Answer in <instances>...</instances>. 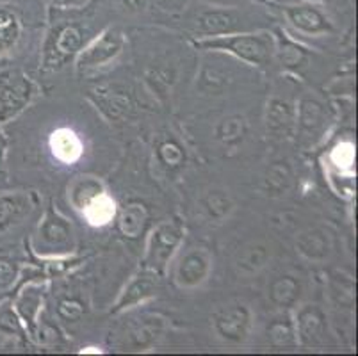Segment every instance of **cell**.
I'll use <instances>...</instances> for the list:
<instances>
[{
	"instance_id": "obj_1",
	"label": "cell",
	"mask_w": 358,
	"mask_h": 356,
	"mask_svg": "<svg viewBox=\"0 0 358 356\" xmlns=\"http://www.w3.org/2000/svg\"><path fill=\"white\" fill-rule=\"evenodd\" d=\"M194 47L200 50L224 52L252 66L268 68L275 61L276 39L275 34L268 31H244L214 38H198Z\"/></svg>"
},
{
	"instance_id": "obj_2",
	"label": "cell",
	"mask_w": 358,
	"mask_h": 356,
	"mask_svg": "<svg viewBox=\"0 0 358 356\" xmlns=\"http://www.w3.org/2000/svg\"><path fill=\"white\" fill-rule=\"evenodd\" d=\"M185 228L178 220H166L155 225L146 239L145 255H143V269L154 271L159 276H164L169 262L173 260L177 251L184 244Z\"/></svg>"
},
{
	"instance_id": "obj_3",
	"label": "cell",
	"mask_w": 358,
	"mask_h": 356,
	"mask_svg": "<svg viewBox=\"0 0 358 356\" xmlns=\"http://www.w3.org/2000/svg\"><path fill=\"white\" fill-rule=\"evenodd\" d=\"M86 29L77 22H61L48 32L43 47V68L61 70L86 47Z\"/></svg>"
},
{
	"instance_id": "obj_4",
	"label": "cell",
	"mask_w": 358,
	"mask_h": 356,
	"mask_svg": "<svg viewBox=\"0 0 358 356\" xmlns=\"http://www.w3.org/2000/svg\"><path fill=\"white\" fill-rule=\"evenodd\" d=\"M38 94V86L20 68L0 71V125L20 116Z\"/></svg>"
},
{
	"instance_id": "obj_5",
	"label": "cell",
	"mask_w": 358,
	"mask_h": 356,
	"mask_svg": "<svg viewBox=\"0 0 358 356\" xmlns=\"http://www.w3.org/2000/svg\"><path fill=\"white\" fill-rule=\"evenodd\" d=\"M32 248L43 259L66 257L73 251L75 237L70 221L61 215L54 207L45 212L40 227L36 230Z\"/></svg>"
},
{
	"instance_id": "obj_6",
	"label": "cell",
	"mask_w": 358,
	"mask_h": 356,
	"mask_svg": "<svg viewBox=\"0 0 358 356\" xmlns=\"http://www.w3.org/2000/svg\"><path fill=\"white\" fill-rule=\"evenodd\" d=\"M123 47H125V38L122 32L115 27L106 29L95 39L87 41L86 47L75 57L77 59V70L86 73V71L99 70V68L115 63L123 52Z\"/></svg>"
},
{
	"instance_id": "obj_7",
	"label": "cell",
	"mask_w": 358,
	"mask_h": 356,
	"mask_svg": "<svg viewBox=\"0 0 358 356\" xmlns=\"http://www.w3.org/2000/svg\"><path fill=\"white\" fill-rule=\"evenodd\" d=\"M253 313L243 303L224 306L213 315L214 333L227 344H243L250 337Z\"/></svg>"
},
{
	"instance_id": "obj_8",
	"label": "cell",
	"mask_w": 358,
	"mask_h": 356,
	"mask_svg": "<svg viewBox=\"0 0 358 356\" xmlns=\"http://www.w3.org/2000/svg\"><path fill=\"white\" fill-rule=\"evenodd\" d=\"M246 16L237 11L236 8H224V6H213L205 9L194 20V31L198 38H214V36L236 34L248 29L244 27Z\"/></svg>"
},
{
	"instance_id": "obj_9",
	"label": "cell",
	"mask_w": 358,
	"mask_h": 356,
	"mask_svg": "<svg viewBox=\"0 0 358 356\" xmlns=\"http://www.w3.org/2000/svg\"><path fill=\"white\" fill-rule=\"evenodd\" d=\"M213 271V255L205 248H191L180 255L173 269V280L180 289H196L207 282Z\"/></svg>"
},
{
	"instance_id": "obj_10",
	"label": "cell",
	"mask_w": 358,
	"mask_h": 356,
	"mask_svg": "<svg viewBox=\"0 0 358 356\" xmlns=\"http://www.w3.org/2000/svg\"><path fill=\"white\" fill-rule=\"evenodd\" d=\"M287 24L294 31L307 36H321L334 31V24L328 18L323 8L312 2H299V4H285L282 6Z\"/></svg>"
},
{
	"instance_id": "obj_11",
	"label": "cell",
	"mask_w": 358,
	"mask_h": 356,
	"mask_svg": "<svg viewBox=\"0 0 358 356\" xmlns=\"http://www.w3.org/2000/svg\"><path fill=\"white\" fill-rule=\"evenodd\" d=\"M159 280L161 276L155 274L154 271L148 269H139L138 273L130 276L129 282L125 283L123 290L120 292L118 299L115 301L110 313H123L129 310L136 308V306L143 305L148 299H152L157 294L159 289Z\"/></svg>"
},
{
	"instance_id": "obj_12",
	"label": "cell",
	"mask_w": 358,
	"mask_h": 356,
	"mask_svg": "<svg viewBox=\"0 0 358 356\" xmlns=\"http://www.w3.org/2000/svg\"><path fill=\"white\" fill-rule=\"evenodd\" d=\"M328 111L315 98H303L296 107V132L303 141L314 143L327 130Z\"/></svg>"
},
{
	"instance_id": "obj_13",
	"label": "cell",
	"mask_w": 358,
	"mask_h": 356,
	"mask_svg": "<svg viewBox=\"0 0 358 356\" xmlns=\"http://www.w3.org/2000/svg\"><path fill=\"white\" fill-rule=\"evenodd\" d=\"M166 329V319L161 315H143L127 328L123 335V348L129 351H145L161 341Z\"/></svg>"
},
{
	"instance_id": "obj_14",
	"label": "cell",
	"mask_w": 358,
	"mask_h": 356,
	"mask_svg": "<svg viewBox=\"0 0 358 356\" xmlns=\"http://www.w3.org/2000/svg\"><path fill=\"white\" fill-rule=\"evenodd\" d=\"M298 346L312 348L324 342L327 337V315L317 305H305L294 315Z\"/></svg>"
},
{
	"instance_id": "obj_15",
	"label": "cell",
	"mask_w": 358,
	"mask_h": 356,
	"mask_svg": "<svg viewBox=\"0 0 358 356\" xmlns=\"http://www.w3.org/2000/svg\"><path fill=\"white\" fill-rule=\"evenodd\" d=\"M45 292H47L45 283L29 282L18 292L15 305H13L15 306V312L20 318L22 325H24V328L27 329L31 337H34L36 332H38V318H40L41 310H43Z\"/></svg>"
},
{
	"instance_id": "obj_16",
	"label": "cell",
	"mask_w": 358,
	"mask_h": 356,
	"mask_svg": "<svg viewBox=\"0 0 358 356\" xmlns=\"http://www.w3.org/2000/svg\"><path fill=\"white\" fill-rule=\"evenodd\" d=\"M266 129L271 139H289L296 132V107L282 98H271L266 109Z\"/></svg>"
},
{
	"instance_id": "obj_17",
	"label": "cell",
	"mask_w": 358,
	"mask_h": 356,
	"mask_svg": "<svg viewBox=\"0 0 358 356\" xmlns=\"http://www.w3.org/2000/svg\"><path fill=\"white\" fill-rule=\"evenodd\" d=\"M24 38V18L13 2H0V57H8Z\"/></svg>"
},
{
	"instance_id": "obj_18",
	"label": "cell",
	"mask_w": 358,
	"mask_h": 356,
	"mask_svg": "<svg viewBox=\"0 0 358 356\" xmlns=\"http://www.w3.org/2000/svg\"><path fill=\"white\" fill-rule=\"evenodd\" d=\"M34 208L32 192H4L0 194V234L20 225Z\"/></svg>"
},
{
	"instance_id": "obj_19",
	"label": "cell",
	"mask_w": 358,
	"mask_h": 356,
	"mask_svg": "<svg viewBox=\"0 0 358 356\" xmlns=\"http://www.w3.org/2000/svg\"><path fill=\"white\" fill-rule=\"evenodd\" d=\"M296 250L301 257L312 262H323L334 251L331 235L327 228L314 227L301 232L296 239Z\"/></svg>"
},
{
	"instance_id": "obj_20",
	"label": "cell",
	"mask_w": 358,
	"mask_h": 356,
	"mask_svg": "<svg viewBox=\"0 0 358 356\" xmlns=\"http://www.w3.org/2000/svg\"><path fill=\"white\" fill-rule=\"evenodd\" d=\"M52 150V155L63 164H75L79 161L84 153L83 139L71 129H57L50 134V141H48Z\"/></svg>"
},
{
	"instance_id": "obj_21",
	"label": "cell",
	"mask_w": 358,
	"mask_h": 356,
	"mask_svg": "<svg viewBox=\"0 0 358 356\" xmlns=\"http://www.w3.org/2000/svg\"><path fill=\"white\" fill-rule=\"evenodd\" d=\"M276 52H275V59H278L280 64L289 71H298L299 68L303 66L307 63L308 55V48L305 45L298 43L294 38L287 34L284 29H278L276 31Z\"/></svg>"
},
{
	"instance_id": "obj_22",
	"label": "cell",
	"mask_w": 358,
	"mask_h": 356,
	"mask_svg": "<svg viewBox=\"0 0 358 356\" xmlns=\"http://www.w3.org/2000/svg\"><path fill=\"white\" fill-rule=\"evenodd\" d=\"M268 341L273 348L278 349H292L298 346V335H296L294 315L289 310H282L280 315H276L266 329Z\"/></svg>"
},
{
	"instance_id": "obj_23",
	"label": "cell",
	"mask_w": 358,
	"mask_h": 356,
	"mask_svg": "<svg viewBox=\"0 0 358 356\" xmlns=\"http://www.w3.org/2000/svg\"><path fill=\"white\" fill-rule=\"evenodd\" d=\"M106 192V185L100 178L96 176H77L73 182H71L70 189H68V198H70V204L73 205L75 211H83L91 200H95L96 196Z\"/></svg>"
},
{
	"instance_id": "obj_24",
	"label": "cell",
	"mask_w": 358,
	"mask_h": 356,
	"mask_svg": "<svg viewBox=\"0 0 358 356\" xmlns=\"http://www.w3.org/2000/svg\"><path fill=\"white\" fill-rule=\"evenodd\" d=\"M292 184V168L285 161H275L268 166L262 178V191L271 198L284 196Z\"/></svg>"
},
{
	"instance_id": "obj_25",
	"label": "cell",
	"mask_w": 358,
	"mask_h": 356,
	"mask_svg": "<svg viewBox=\"0 0 358 356\" xmlns=\"http://www.w3.org/2000/svg\"><path fill=\"white\" fill-rule=\"evenodd\" d=\"M269 301L280 310H291L296 306L301 294V285L291 274L280 276L269 285Z\"/></svg>"
},
{
	"instance_id": "obj_26",
	"label": "cell",
	"mask_w": 358,
	"mask_h": 356,
	"mask_svg": "<svg viewBox=\"0 0 358 356\" xmlns=\"http://www.w3.org/2000/svg\"><path fill=\"white\" fill-rule=\"evenodd\" d=\"M248 134V120L243 114H230L216 125V139L224 148H237Z\"/></svg>"
},
{
	"instance_id": "obj_27",
	"label": "cell",
	"mask_w": 358,
	"mask_h": 356,
	"mask_svg": "<svg viewBox=\"0 0 358 356\" xmlns=\"http://www.w3.org/2000/svg\"><path fill=\"white\" fill-rule=\"evenodd\" d=\"M80 214L84 215V220L91 225V227H106L110 221L115 220L116 214H118V208H116L115 200L110 198L107 192H102L91 200L86 207L80 211Z\"/></svg>"
},
{
	"instance_id": "obj_28",
	"label": "cell",
	"mask_w": 358,
	"mask_h": 356,
	"mask_svg": "<svg viewBox=\"0 0 358 356\" xmlns=\"http://www.w3.org/2000/svg\"><path fill=\"white\" fill-rule=\"evenodd\" d=\"M146 221H148V212H146L145 205L141 204H129L120 211V232L129 239H138L139 235L145 232Z\"/></svg>"
},
{
	"instance_id": "obj_29",
	"label": "cell",
	"mask_w": 358,
	"mask_h": 356,
	"mask_svg": "<svg viewBox=\"0 0 358 356\" xmlns=\"http://www.w3.org/2000/svg\"><path fill=\"white\" fill-rule=\"evenodd\" d=\"M155 157L162 168L168 171H177L185 164V148L175 136H166L159 139Z\"/></svg>"
},
{
	"instance_id": "obj_30",
	"label": "cell",
	"mask_w": 358,
	"mask_h": 356,
	"mask_svg": "<svg viewBox=\"0 0 358 356\" xmlns=\"http://www.w3.org/2000/svg\"><path fill=\"white\" fill-rule=\"evenodd\" d=\"M201 205H203V211L207 212L210 220L217 221V223L227 220L234 211L232 196L223 189H213V191L207 192L201 198Z\"/></svg>"
},
{
	"instance_id": "obj_31",
	"label": "cell",
	"mask_w": 358,
	"mask_h": 356,
	"mask_svg": "<svg viewBox=\"0 0 358 356\" xmlns=\"http://www.w3.org/2000/svg\"><path fill=\"white\" fill-rule=\"evenodd\" d=\"M96 106L100 107L103 114L110 118V120H120L125 116L130 109L129 97L118 91H102L96 98Z\"/></svg>"
},
{
	"instance_id": "obj_32",
	"label": "cell",
	"mask_w": 358,
	"mask_h": 356,
	"mask_svg": "<svg viewBox=\"0 0 358 356\" xmlns=\"http://www.w3.org/2000/svg\"><path fill=\"white\" fill-rule=\"evenodd\" d=\"M87 305L80 296H75V294H68L59 298L57 305H55V313L57 318L61 319L66 325H73V322H79L80 319L86 315Z\"/></svg>"
},
{
	"instance_id": "obj_33",
	"label": "cell",
	"mask_w": 358,
	"mask_h": 356,
	"mask_svg": "<svg viewBox=\"0 0 358 356\" xmlns=\"http://www.w3.org/2000/svg\"><path fill=\"white\" fill-rule=\"evenodd\" d=\"M269 253L266 248L262 246H253L244 250L243 255L237 260V269H239L241 274H253L264 267L266 260H268Z\"/></svg>"
},
{
	"instance_id": "obj_34",
	"label": "cell",
	"mask_w": 358,
	"mask_h": 356,
	"mask_svg": "<svg viewBox=\"0 0 358 356\" xmlns=\"http://www.w3.org/2000/svg\"><path fill=\"white\" fill-rule=\"evenodd\" d=\"M330 162L338 171H351L355 162V146L353 143L343 141L338 143L330 153Z\"/></svg>"
},
{
	"instance_id": "obj_35",
	"label": "cell",
	"mask_w": 358,
	"mask_h": 356,
	"mask_svg": "<svg viewBox=\"0 0 358 356\" xmlns=\"http://www.w3.org/2000/svg\"><path fill=\"white\" fill-rule=\"evenodd\" d=\"M0 329L8 335H15V333H20L24 329L18 313L15 312V308H4L0 312Z\"/></svg>"
},
{
	"instance_id": "obj_36",
	"label": "cell",
	"mask_w": 358,
	"mask_h": 356,
	"mask_svg": "<svg viewBox=\"0 0 358 356\" xmlns=\"http://www.w3.org/2000/svg\"><path fill=\"white\" fill-rule=\"evenodd\" d=\"M331 294H334L335 298L338 299V303H343V305H351L355 299V290H353V283L346 278H335V283L331 285Z\"/></svg>"
},
{
	"instance_id": "obj_37",
	"label": "cell",
	"mask_w": 358,
	"mask_h": 356,
	"mask_svg": "<svg viewBox=\"0 0 358 356\" xmlns=\"http://www.w3.org/2000/svg\"><path fill=\"white\" fill-rule=\"evenodd\" d=\"M16 278H18V269H16L15 262L0 260V290L9 289Z\"/></svg>"
},
{
	"instance_id": "obj_38",
	"label": "cell",
	"mask_w": 358,
	"mask_h": 356,
	"mask_svg": "<svg viewBox=\"0 0 358 356\" xmlns=\"http://www.w3.org/2000/svg\"><path fill=\"white\" fill-rule=\"evenodd\" d=\"M57 9H79L90 2V0H48Z\"/></svg>"
},
{
	"instance_id": "obj_39",
	"label": "cell",
	"mask_w": 358,
	"mask_h": 356,
	"mask_svg": "<svg viewBox=\"0 0 358 356\" xmlns=\"http://www.w3.org/2000/svg\"><path fill=\"white\" fill-rule=\"evenodd\" d=\"M118 2L129 13H141L148 6V0H118Z\"/></svg>"
},
{
	"instance_id": "obj_40",
	"label": "cell",
	"mask_w": 358,
	"mask_h": 356,
	"mask_svg": "<svg viewBox=\"0 0 358 356\" xmlns=\"http://www.w3.org/2000/svg\"><path fill=\"white\" fill-rule=\"evenodd\" d=\"M6 148H8V141H6L4 134H2V130H0V161H2V157H4Z\"/></svg>"
},
{
	"instance_id": "obj_41",
	"label": "cell",
	"mask_w": 358,
	"mask_h": 356,
	"mask_svg": "<svg viewBox=\"0 0 358 356\" xmlns=\"http://www.w3.org/2000/svg\"><path fill=\"white\" fill-rule=\"evenodd\" d=\"M169 2H173V4L182 6V4H187V2H189V0H169Z\"/></svg>"
},
{
	"instance_id": "obj_42",
	"label": "cell",
	"mask_w": 358,
	"mask_h": 356,
	"mask_svg": "<svg viewBox=\"0 0 358 356\" xmlns=\"http://www.w3.org/2000/svg\"><path fill=\"white\" fill-rule=\"evenodd\" d=\"M83 353H100V351L96 348H86V349H83Z\"/></svg>"
}]
</instances>
